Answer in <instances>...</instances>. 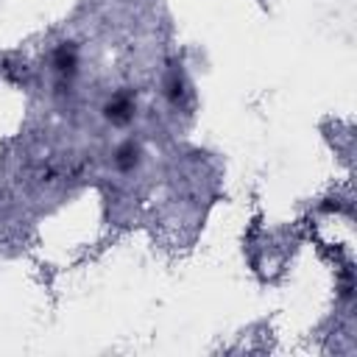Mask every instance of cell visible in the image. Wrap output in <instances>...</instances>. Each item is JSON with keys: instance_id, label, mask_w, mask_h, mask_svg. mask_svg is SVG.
Here are the masks:
<instances>
[{"instance_id": "cell-2", "label": "cell", "mask_w": 357, "mask_h": 357, "mask_svg": "<svg viewBox=\"0 0 357 357\" xmlns=\"http://www.w3.org/2000/svg\"><path fill=\"white\" fill-rule=\"evenodd\" d=\"M53 67L59 75H73L75 67H78V53H75V45L70 42H61L53 53Z\"/></svg>"}, {"instance_id": "cell-3", "label": "cell", "mask_w": 357, "mask_h": 357, "mask_svg": "<svg viewBox=\"0 0 357 357\" xmlns=\"http://www.w3.org/2000/svg\"><path fill=\"white\" fill-rule=\"evenodd\" d=\"M139 156H142L139 145L128 139V142H123V145L114 151V165H117L120 170H131V167H137V165H139Z\"/></svg>"}, {"instance_id": "cell-1", "label": "cell", "mask_w": 357, "mask_h": 357, "mask_svg": "<svg viewBox=\"0 0 357 357\" xmlns=\"http://www.w3.org/2000/svg\"><path fill=\"white\" fill-rule=\"evenodd\" d=\"M131 112H134V100H131L126 92H117V95L103 106V114H106V120H112V123H126V120L131 117Z\"/></svg>"}]
</instances>
